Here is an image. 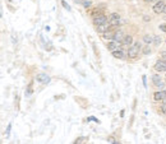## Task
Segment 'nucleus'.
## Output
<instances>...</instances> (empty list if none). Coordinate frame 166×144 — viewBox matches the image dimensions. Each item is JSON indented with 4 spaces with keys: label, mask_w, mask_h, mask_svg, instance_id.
Returning a JSON list of instances; mask_svg holds the SVG:
<instances>
[{
    "label": "nucleus",
    "mask_w": 166,
    "mask_h": 144,
    "mask_svg": "<svg viewBox=\"0 0 166 144\" xmlns=\"http://www.w3.org/2000/svg\"><path fill=\"white\" fill-rule=\"evenodd\" d=\"M141 49H142V46L139 42H134V44L130 45L129 49H128V57H129V59H135V57L138 56Z\"/></svg>",
    "instance_id": "obj_1"
},
{
    "label": "nucleus",
    "mask_w": 166,
    "mask_h": 144,
    "mask_svg": "<svg viewBox=\"0 0 166 144\" xmlns=\"http://www.w3.org/2000/svg\"><path fill=\"white\" fill-rule=\"evenodd\" d=\"M109 22V17H106L105 14H98V16H95L93 17V24L95 26H100V24H103V23Z\"/></svg>",
    "instance_id": "obj_2"
},
{
    "label": "nucleus",
    "mask_w": 166,
    "mask_h": 144,
    "mask_svg": "<svg viewBox=\"0 0 166 144\" xmlns=\"http://www.w3.org/2000/svg\"><path fill=\"white\" fill-rule=\"evenodd\" d=\"M36 80L41 84H47V83H50V76L45 73H39L36 75Z\"/></svg>",
    "instance_id": "obj_3"
},
{
    "label": "nucleus",
    "mask_w": 166,
    "mask_h": 144,
    "mask_svg": "<svg viewBox=\"0 0 166 144\" xmlns=\"http://www.w3.org/2000/svg\"><path fill=\"white\" fill-rule=\"evenodd\" d=\"M155 70H157V71H166V60H159V61H156Z\"/></svg>",
    "instance_id": "obj_4"
},
{
    "label": "nucleus",
    "mask_w": 166,
    "mask_h": 144,
    "mask_svg": "<svg viewBox=\"0 0 166 144\" xmlns=\"http://www.w3.org/2000/svg\"><path fill=\"white\" fill-rule=\"evenodd\" d=\"M164 8H165V3L164 1H157L153 5V12L156 13V14H160V13H164Z\"/></svg>",
    "instance_id": "obj_5"
},
{
    "label": "nucleus",
    "mask_w": 166,
    "mask_h": 144,
    "mask_svg": "<svg viewBox=\"0 0 166 144\" xmlns=\"http://www.w3.org/2000/svg\"><path fill=\"white\" fill-rule=\"evenodd\" d=\"M153 99L155 101H164L166 99V92L165 91H157L153 93Z\"/></svg>",
    "instance_id": "obj_6"
},
{
    "label": "nucleus",
    "mask_w": 166,
    "mask_h": 144,
    "mask_svg": "<svg viewBox=\"0 0 166 144\" xmlns=\"http://www.w3.org/2000/svg\"><path fill=\"white\" fill-rule=\"evenodd\" d=\"M114 28H115V27H110L106 32L102 33L105 40H112V38H114V35H115V31H114Z\"/></svg>",
    "instance_id": "obj_7"
},
{
    "label": "nucleus",
    "mask_w": 166,
    "mask_h": 144,
    "mask_svg": "<svg viewBox=\"0 0 166 144\" xmlns=\"http://www.w3.org/2000/svg\"><path fill=\"white\" fill-rule=\"evenodd\" d=\"M111 55L114 56V57H116V59H121V60H125V54L123 52V50H114V51H111Z\"/></svg>",
    "instance_id": "obj_8"
},
{
    "label": "nucleus",
    "mask_w": 166,
    "mask_h": 144,
    "mask_svg": "<svg viewBox=\"0 0 166 144\" xmlns=\"http://www.w3.org/2000/svg\"><path fill=\"white\" fill-rule=\"evenodd\" d=\"M152 82H153V84L156 85L157 88H164V82L161 80V78H160V75H153L152 76Z\"/></svg>",
    "instance_id": "obj_9"
},
{
    "label": "nucleus",
    "mask_w": 166,
    "mask_h": 144,
    "mask_svg": "<svg viewBox=\"0 0 166 144\" xmlns=\"http://www.w3.org/2000/svg\"><path fill=\"white\" fill-rule=\"evenodd\" d=\"M124 36H125V35H124V32H123L121 30H116L112 40H114V41H116V42H121V41H123V38H124Z\"/></svg>",
    "instance_id": "obj_10"
},
{
    "label": "nucleus",
    "mask_w": 166,
    "mask_h": 144,
    "mask_svg": "<svg viewBox=\"0 0 166 144\" xmlns=\"http://www.w3.org/2000/svg\"><path fill=\"white\" fill-rule=\"evenodd\" d=\"M109 28H110V26H109V22H106V23H103V24H100V26H97V28H96V31L98 32V33H103V32H106Z\"/></svg>",
    "instance_id": "obj_11"
},
{
    "label": "nucleus",
    "mask_w": 166,
    "mask_h": 144,
    "mask_svg": "<svg viewBox=\"0 0 166 144\" xmlns=\"http://www.w3.org/2000/svg\"><path fill=\"white\" fill-rule=\"evenodd\" d=\"M121 45H124V46L133 45V37L130 35L129 36H124V38H123V41H121Z\"/></svg>",
    "instance_id": "obj_12"
},
{
    "label": "nucleus",
    "mask_w": 166,
    "mask_h": 144,
    "mask_svg": "<svg viewBox=\"0 0 166 144\" xmlns=\"http://www.w3.org/2000/svg\"><path fill=\"white\" fill-rule=\"evenodd\" d=\"M107 49L110 50V51H114V50H118L119 49V42H116V41H111V42H109L107 44Z\"/></svg>",
    "instance_id": "obj_13"
},
{
    "label": "nucleus",
    "mask_w": 166,
    "mask_h": 144,
    "mask_svg": "<svg viewBox=\"0 0 166 144\" xmlns=\"http://www.w3.org/2000/svg\"><path fill=\"white\" fill-rule=\"evenodd\" d=\"M143 41L146 42V44H152V42H153V37H151V36H148V35H146V36L143 37Z\"/></svg>",
    "instance_id": "obj_14"
},
{
    "label": "nucleus",
    "mask_w": 166,
    "mask_h": 144,
    "mask_svg": "<svg viewBox=\"0 0 166 144\" xmlns=\"http://www.w3.org/2000/svg\"><path fill=\"white\" fill-rule=\"evenodd\" d=\"M87 140H88V139H87V138H84V137H82V138H78V139H77V140H75V142H74V143H75V144H78V143H86Z\"/></svg>",
    "instance_id": "obj_15"
},
{
    "label": "nucleus",
    "mask_w": 166,
    "mask_h": 144,
    "mask_svg": "<svg viewBox=\"0 0 166 144\" xmlns=\"http://www.w3.org/2000/svg\"><path fill=\"white\" fill-rule=\"evenodd\" d=\"M32 94V84L30 83V85H28V88L26 91V96H31Z\"/></svg>",
    "instance_id": "obj_16"
},
{
    "label": "nucleus",
    "mask_w": 166,
    "mask_h": 144,
    "mask_svg": "<svg viewBox=\"0 0 166 144\" xmlns=\"http://www.w3.org/2000/svg\"><path fill=\"white\" fill-rule=\"evenodd\" d=\"M161 112H162V114H165V115H166V99L164 101V103L161 105Z\"/></svg>",
    "instance_id": "obj_17"
},
{
    "label": "nucleus",
    "mask_w": 166,
    "mask_h": 144,
    "mask_svg": "<svg viewBox=\"0 0 166 144\" xmlns=\"http://www.w3.org/2000/svg\"><path fill=\"white\" fill-rule=\"evenodd\" d=\"M114 18H120V16L118 13H111L110 16H109V19H114Z\"/></svg>",
    "instance_id": "obj_18"
},
{
    "label": "nucleus",
    "mask_w": 166,
    "mask_h": 144,
    "mask_svg": "<svg viewBox=\"0 0 166 144\" xmlns=\"http://www.w3.org/2000/svg\"><path fill=\"white\" fill-rule=\"evenodd\" d=\"M153 42L156 45H160L161 44V37H153Z\"/></svg>",
    "instance_id": "obj_19"
},
{
    "label": "nucleus",
    "mask_w": 166,
    "mask_h": 144,
    "mask_svg": "<svg viewBox=\"0 0 166 144\" xmlns=\"http://www.w3.org/2000/svg\"><path fill=\"white\" fill-rule=\"evenodd\" d=\"M143 54H144V55H148V54H151V49H150L148 46H147V47H144V49H143Z\"/></svg>",
    "instance_id": "obj_20"
},
{
    "label": "nucleus",
    "mask_w": 166,
    "mask_h": 144,
    "mask_svg": "<svg viewBox=\"0 0 166 144\" xmlns=\"http://www.w3.org/2000/svg\"><path fill=\"white\" fill-rule=\"evenodd\" d=\"M82 4H83V5L86 7V8L91 7V1H88V0H83V1H82Z\"/></svg>",
    "instance_id": "obj_21"
},
{
    "label": "nucleus",
    "mask_w": 166,
    "mask_h": 144,
    "mask_svg": "<svg viewBox=\"0 0 166 144\" xmlns=\"http://www.w3.org/2000/svg\"><path fill=\"white\" fill-rule=\"evenodd\" d=\"M107 142H109V143H116V142H115V138H112V137L107 138Z\"/></svg>",
    "instance_id": "obj_22"
},
{
    "label": "nucleus",
    "mask_w": 166,
    "mask_h": 144,
    "mask_svg": "<svg viewBox=\"0 0 166 144\" xmlns=\"http://www.w3.org/2000/svg\"><path fill=\"white\" fill-rule=\"evenodd\" d=\"M160 30L166 33V24H161V26H160Z\"/></svg>",
    "instance_id": "obj_23"
},
{
    "label": "nucleus",
    "mask_w": 166,
    "mask_h": 144,
    "mask_svg": "<svg viewBox=\"0 0 166 144\" xmlns=\"http://www.w3.org/2000/svg\"><path fill=\"white\" fill-rule=\"evenodd\" d=\"M146 3H150V4H152V3H157L159 0H144Z\"/></svg>",
    "instance_id": "obj_24"
},
{
    "label": "nucleus",
    "mask_w": 166,
    "mask_h": 144,
    "mask_svg": "<svg viewBox=\"0 0 166 144\" xmlns=\"http://www.w3.org/2000/svg\"><path fill=\"white\" fill-rule=\"evenodd\" d=\"M161 57H162L164 60H166V51H164V52H161Z\"/></svg>",
    "instance_id": "obj_25"
},
{
    "label": "nucleus",
    "mask_w": 166,
    "mask_h": 144,
    "mask_svg": "<svg viewBox=\"0 0 166 144\" xmlns=\"http://www.w3.org/2000/svg\"><path fill=\"white\" fill-rule=\"evenodd\" d=\"M63 5L65 7V9H68V10H69V5H68V4H66L65 1H63Z\"/></svg>",
    "instance_id": "obj_26"
},
{
    "label": "nucleus",
    "mask_w": 166,
    "mask_h": 144,
    "mask_svg": "<svg viewBox=\"0 0 166 144\" xmlns=\"http://www.w3.org/2000/svg\"><path fill=\"white\" fill-rule=\"evenodd\" d=\"M10 128H12V125L9 124V126H8V130H7V135H9V131H10Z\"/></svg>",
    "instance_id": "obj_27"
},
{
    "label": "nucleus",
    "mask_w": 166,
    "mask_h": 144,
    "mask_svg": "<svg viewBox=\"0 0 166 144\" xmlns=\"http://www.w3.org/2000/svg\"><path fill=\"white\" fill-rule=\"evenodd\" d=\"M164 13L166 14V4H165V8H164Z\"/></svg>",
    "instance_id": "obj_28"
},
{
    "label": "nucleus",
    "mask_w": 166,
    "mask_h": 144,
    "mask_svg": "<svg viewBox=\"0 0 166 144\" xmlns=\"http://www.w3.org/2000/svg\"><path fill=\"white\" fill-rule=\"evenodd\" d=\"M165 92H166V89H165Z\"/></svg>",
    "instance_id": "obj_29"
},
{
    "label": "nucleus",
    "mask_w": 166,
    "mask_h": 144,
    "mask_svg": "<svg viewBox=\"0 0 166 144\" xmlns=\"http://www.w3.org/2000/svg\"><path fill=\"white\" fill-rule=\"evenodd\" d=\"M165 79H166V76H165Z\"/></svg>",
    "instance_id": "obj_30"
},
{
    "label": "nucleus",
    "mask_w": 166,
    "mask_h": 144,
    "mask_svg": "<svg viewBox=\"0 0 166 144\" xmlns=\"http://www.w3.org/2000/svg\"><path fill=\"white\" fill-rule=\"evenodd\" d=\"M164 101H165V99H164Z\"/></svg>",
    "instance_id": "obj_31"
}]
</instances>
